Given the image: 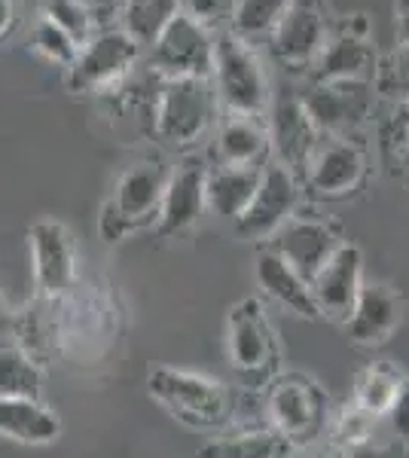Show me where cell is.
<instances>
[{"label":"cell","mask_w":409,"mask_h":458,"mask_svg":"<svg viewBox=\"0 0 409 458\" xmlns=\"http://www.w3.org/2000/svg\"><path fill=\"white\" fill-rule=\"evenodd\" d=\"M147 391L171 419L196 431H220L229 422V394L220 382L202 373L177 370V367H153L147 376Z\"/></svg>","instance_id":"obj_1"},{"label":"cell","mask_w":409,"mask_h":458,"mask_svg":"<svg viewBox=\"0 0 409 458\" xmlns=\"http://www.w3.org/2000/svg\"><path fill=\"white\" fill-rule=\"evenodd\" d=\"M168 168L162 162H138L120 174L114 196L98 211V235L107 245H120L138 229L153 226L166 193Z\"/></svg>","instance_id":"obj_2"},{"label":"cell","mask_w":409,"mask_h":458,"mask_svg":"<svg viewBox=\"0 0 409 458\" xmlns=\"http://www.w3.org/2000/svg\"><path fill=\"white\" fill-rule=\"evenodd\" d=\"M223 107L233 116H260L269 105V77L248 40L233 31L214 37V71Z\"/></svg>","instance_id":"obj_3"},{"label":"cell","mask_w":409,"mask_h":458,"mask_svg":"<svg viewBox=\"0 0 409 458\" xmlns=\"http://www.w3.org/2000/svg\"><path fill=\"white\" fill-rule=\"evenodd\" d=\"M266 410L272 419V431L294 446H315L324 431L327 397L311 379L300 373H285L269 379Z\"/></svg>","instance_id":"obj_4"},{"label":"cell","mask_w":409,"mask_h":458,"mask_svg":"<svg viewBox=\"0 0 409 458\" xmlns=\"http://www.w3.org/2000/svg\"><path fill=\"white\" fill-rule=\"evenodd\" d=\"M214 120L211 80H162L153 105V131L166 144H196Z\"/></svg>","instance_id":"obj_5"},{"label":"cell","mask_w":409,"mask_h":458,"mask_svg":"<svg viewBox=\"0 0 409 458\" xmlns=\"http://www.w3.org/2000/svg\"><path fill=\"white\" fill-rule=\"evenodd\" d=\"M141 62V47L129 34L114 31L92 34L80 47L71 68H64V89L80 92H107V89L125 83Z\"/></svg>","instance_id":"obj_6"},{"label":"cell","mask_w":409,"mask_h":458,"mask_svg":"<svg viewBox=\"0 0 409 458\" xmlns=\"http://www.w3.org/2000/svg\"><path fill=\"white\" fill-rule=\"evenodd\" d=\"M226 354L248 382H269L278 367V343L257 297H244L226 315Z\"/></svg>","instance_id":"obj_7"},{"label":"cell","mask_w":409,"mask_h":458,"mask_svg":"<svg viewBox=\"0 0 409 458\" xmlns=\"http://www.w3.org/2000/svg\"><path fill=\"white\" fill-rule=\"evenodd\" d=\"M150 71L162 80H211L214 34L177 13L153 40Z\"/></svg>","instance_id":"obj_8"},{"label":"cell","mask_w":409,"mask_h":458,"mask_svg":"<svg viewBox=\"0 0 409 458\" xmlns=\"http://www.w3.org/2000/svg\"><path fill=\"white\" fill-rule=\"evenodd\" d=\"M309 120L321 135H342L361 129L373 116L376 89L373 80H337V83H311L306 95H300Z\"/></svg>","instance_id":"obj_9"},{"label":"cell","mask_w":409,"mask_h":458,"mask_svg":"<svg viewBox=\"0 0 409 458\" xmlns=\"http://www.w3.org/2000/svg\"><path fill=\"white\" fill-rule=\"evenodd\" d=\"M376 49L370 43V21L363 13L345 19L311 62V83H337V80H370L376 71Z\"/></svg>","instance_id":"obj_10"},{"label":"cell","mask_w":409,"mask_h":458,"mask_svg":"<svg viewBox=\"0 0 409 458\" xmlns=\"http://www.w3.org/2000/svg\"><path fill=\"white\" fill-rule=\"evenodd\" d=\"M34 291L43 300H62L77 284V248L62 220H37L28 229Z\"/></svg>","instance_id":"obj_11"},{"label":"cell","mask_w":409,"mask_h":458,"mask_svg":"<svg viewBox=\"0 0 409 458\" xmlns=\"http://www.w3.org/2000/svg\"><path fill=\"white\" fill-rule=\"evenodd\" d=\"M300 202V181L281 162H269L260 172L257 193L248 202V208L235 220V233L244 239H269L285 220L294 214Z\"/></svg>","instance_id":"obj_12"},{"label":"cell","mask_w":409,"mask_h":458,"mask_svg":"<svg viewBox=\"0 0 409 458\" xmlns=\"http://www.w3.org/2000/svg\"><path fill=\"white\" fill-rule=\"evenodd\" d=\"M272 53L285 68H311L327 40V16L321 0H290L285 16L269 31Z\"/></svg>","instance_id":"obj_13"},{"label":"cell","mask_w":409,"mask_h":458,"mask_svg":"<svg viewBox=\"0 0 409 458\" xmlns=\"http://www.w3.org/2000/svg\"><path fill=\"white\" fill-rule=\"evenodd\" d=\"M363 174H367V157L358 144L345 138H321L302 172V183L318 199H342L361 187Z\"/></svg>","instance_id":"obj_14"},{"label":"cell","mask_w":409,"mask_h":458,"mask_svg":"<svg viewBox=\"0 0 409 458\" xmlns=\"http://www.w3.org/2000/svg\"><path fill=\"white\" fill-rule=\"evenodd\" d=\"M339 245L342 239L337 229L315 217H287L269 235V250H275L281 260L294 266L302 282L309 284Z\"/></svg>","instance_id":"obj_15"},{"label":"cell","mask_w":409,"mask_h":458,"mask_svg":"<svg viewBox=\"0 0 409 458\" xmlns=\"http://www.w3.org/2000/svg\"><path fill=\"white\" fill-rule=\"evenodd\" d=\"M361 276H363L361 248L342 242L309 284L318 312L324 318H333V321L345 324V318L352 315V306H354V300H358V291L363 284Z\"/></svg>","instance_id":"obj_16"},{"label":"cell","mask_w":409,"mask_h":458,"mask_svg":"<svg viewBox=\"0 0 409 458\" xmlns=\"http://www.w3.org/2000/svg\"><path fill=\"white\" fill-rule=\"evenodd\" d=\"M205 172L208 168L199 159H187L168 172L166 193H162L159 214H156V235L175 239L202 217L205 211Z\"/></svg>","instance_id":"obj_17"},{"label":"cell","mask_w":409,"mask_h":458,"mask_svg":"<svg viewBox=\"0 0 409 458\" xmlns=\"http://www.w3.org/2000/svg\"><path fill=\"white\" fill-rule=\"evenodd\" d=\"M321 131L315 129V123L309 120L306 107L296 95H285L278 98V105L272 110V144L278 153V162L290 168L294 174L306 172L311 153L321 144Z\"/></svg>","instance_id":"obj_18"},{"label":"cell","mask_w":409,"mask_h":458,"mask_svg":"<svg viewBox=\"0 0 409 458\" xmlns=\"http://www.w3.org/2000/svg\"><path fill=\"white\" fill-rule=\"evenodd\" d=\"M13 336L21 352L37 367H47L62 354V321H58V300H43L34 293V300L25 302V309H16V327Z\"/></svg>","instance_id":"obj_19"},{"label":"cell","mask_w":409,"mask_h":458,"mask_svg":"<svg viewBox=\"0 0 409 458\" xmlns=\"http://www.w3.org/2000/svg\"><path fill=\"white\" fill-rule=\"evenodd\" d=\"M400 324V297L385 284H361L352 315L345 318L348 336L358 345L385 343Z\"/></svg>","instance_id":"obj_20"},{"label":"cell","mask_w":409,"mask_h":458,"mask_svg":"<svg viewBox=\"0 0 409 458\" xmlns=\"http://www.w3.org/2000/svg\"><path fill=\"white\" fill-rule=\"evenodd\" d=\"M0 437L21 446H49L62 437V419L43 401L0 397Z\"/></svg>","instance_id":"obj_21"},{"label":"cell","mask_w":409,"mask_h":458,"mask_svg":"<svg viewBox=\"0 0 409 458\" xmlns=\"http://www.w3.org/2000/svg\"><path fill=\"white\" fill-rule=\"evenodd\" d=\"M254 276H257V284L263 287L266 297L278 302L281 309H287V312H294L300 318H309V321L321 318V312H318V306H315V297H311L309 282H302L300 272H296L290 263L281 260L275 250H269V248L260 250Z\"/></svg>","instance_id":"obj_22"},{"label":"cell","mask_w":409,"mask_h":458,"mask_svg":"<svg viewBox=\"0 0 409 458\" xmlns=\"http://www.w3.org/2000/svg\"><path fill=\"white\" fill-rule=\"evenodd\" d=\"M260 172L263 165H217L205 172V208L235 224L257 193Z\"/></svg>","instance_id":"obj_23"},{"label":"cell","mask_w":409,"mask_h":458,"mask_svg":"<svg viewBox=\"0 0 409 458\" xmlns=\"http://www.w3.org/2000/svg\"><path fill=\"white\" fill-rule=\"evenodd\" d=\"M269 150V135L257 116H233L220 129L217 157L220 165H260Z\"/></svg>","instance_id":"obj_24"},{"label":"cell","mask_w":409,"mask_h":458,"mask_svg":"<svg viewBox=\"0 0 409 458\" xmlns=\"http://www.w3.org/2000/svg\"><path fill=\"white\" fill-rule=\"evenodd\" d=\"M177 0H123V28L141 49L153 47V40L177 16Z\"/></svg>","instance_id":"obj_25"},{"label":"cell","mask_w":409,"mask_h":458,"mask_svg":"<svg viewBox=\"0 0 409 458\" xmlns=\"http://www.w3.org/2000/svg\"><path fill=\"white\" fill-rule=\"evenodd\" d=\"M379 153H382L385 172L409 187V101L394 105L379 125Z\"/></svg>","instance_id":"obj_26"},{"label":"cell","mask_w":409,"mask_h":458,"mask_svg":"<svg viewBox=\"0 0 409 458\" xmlns=\"http://www.w3.org/2000/svg\"><path fill=\"white\" fill-rule=\"evenodd\" d=\"M400 386H404V376L394 370L391 364H385V360L370 364L367 370H361L358 382H354V406H361L373 419L385 416L391 410Z\"/></svg>","instance_id":"obj_27"},{"label":"cell","mask_w":409,"mask_h":458,"mask_svg":"<svg viewBox=\"0 0 409 458\" xmlns=\"http://www.w3.org/2000/svg\"><path fill=\"white\" fill-rule=\"evenodd\" d=\"M43 394V367H37L19 345H0V397H31Z\"/></svg>","instance_id":"obj_28"},{"label":"cell","mask_w":409,"mask_h":458,"mask_svg":"<svg viewBox=\"0 0 409 458\" xmlns=\"http://www.w3.org/2000/svg\"><path fill=\"white\" fill-rule=\"evenodd\" d=\"M285 440L275 431H242L233 437H214L199 449V458H278Z\"/></svg>","instance_id":"obj_29"},{"label":"cell","mask_w":409,"mask_h":458,"mask_svg":"<svg viewBox=\"0 0 409 458\" xmlns=\"http://www.w3.org/2000/svg\"><path fill=\"white\" fill-rule=\"evenodd\" d=\"M290 6V0H235L233 10V34L242 40L251 37L269 34L275 28V21L285 16V10Z\"/></svg>","instance_id":"obj_30"},{"label":"cell","mask_w":409,"mask_h":458,"mask_svg":"<svg viewBox=\"0 0 409 458\" xmlns=\"http://www.w3.org/2000/svg\"><path fill=\"white\" fill-rule=\"evenodd\" d=\"M373 89L385 98H394L397 105L409 101V43H397L388 55L376 62Z\"/></svg>","instance_id":"obj_31"},{"label":"cell","mask_w":409,"mask_h":458,"mask_svg":"<svg viewBox=\"0 0 409 458\" xmlns=\"http://www.w3.org/2000/svg\"><path fill=\"white\" fill-rule=\"evenodd\" d=\"M43 19H49L55 28H62L77 47L92 37V13L83 0H43Z\"/></svg>","instance_id":"obj_32"},{"label":"cell","mask_w":409,"mask_h":458,"mask_svg":"<svg viewBox=\"0 0 409 458\" xmlns=\"http://www.w3.org/2000/svg\"><path fill=\"white\" fill-rule=\"evenodd\" d=\"M31 49L40 58H47L49 64H62V68H71L73 58H77L80 47L71 40L62 28H55L49 19H37L31 28Z\"/></svg>","instance_id":"obj_33"},{"label":"cell","mask_w":409,"mask_h":458,"mask_svg":"<svg viewBox=\"0 0 409 458\" xmlns=\"http://www.w3.org/2000/svg\"><path fill=\"white\" fill-rule=\"evenodd\" d=\"M177 10H181V16L196 21V25L214 31L223 21L233 19L235 0H177Z\"/></svg>","instance_id":"obj_34"},{"label":"cell","mask_w":409,"mask_h":458,"mask_svg":"<svg viewBox=\"0 0 409 458\" xmlns=\"http://www.w3.org/2000/svg\"><path fill=\"white\" fill-rule=\"evenodd\" d=\"M373 422L376 419L370 416V412H363L361 406L352 403L337 416L333 434H337V440L342 443V446H361V443H367L370 434H373Z\"/></svg>","instance_id":"obj_35"},{"label":"cell","mask_w":409,"mask_h":458,"mask_svg":"<svg viewBox=\"0 0 409 458\" xmlns=\"http://www.w3.org/2000/svg\"><path fill=\"white\" fill-rule=\"evenodd\" d=\"M385 416L391 419L394 434H397V437L409 446V379H404V386H400L397 397H394L391 410L385 412Z\"/></svg>","instance_id":"obj_36"},{"label":"cell","mask_w":409,"mask_h":458,"mask_svg":"<svg viewBox=\"0 0 409 458\" xmlns=\"http://www.w3.org/2000/svg\"><path fill=\"white\" fill-rule=\"evenodd\" d=\"M19 21V0H0V43L13 34Z\"/></svg>","instance_id":"obj_37"},{"label":"cell","mask_w":409,"mask_h":458,"mask_svg":"<svg viewBox=\"0 0 409 458\" xmlns=\"http://www.w3.org/2000/svg\"><path fill=\"white\" fill-rule=\"evenodd\" d=\"M13 327H16V309H13V302L0 293V343L13 336Z\"/></svg>","instance_id":"obj_38"},{"label":"cell","mask_w":409,"mask_h":458,"mask_svg":"<svg viewBox=\"0 0 409 458\" xmlns=\"http://www.w3.org/2000/svg\"><path fill=\"white\" fill-rule=\"evenodd\" d=\"M394 25H397V40L400 43H409V0H397Z\"/></svg>","instance_id":"obj_39"},{"label":"cell","mask_w":409,"mask_h":458,"mask_svg":"<svg viewBox=\"0 0 409 458\" xmlns=\"http://www.w3.org/2000/svg\"><path fill=\"white\" fill-rule=\"evenodd\" d=\"M83 4L89 6V13L95 16V13H110L116 4H123V0H83Z\"/></svg>","instance_id":"obj_40"},{"label":"cell","mask_w":409,"mask_h":458,"mask_svg":"<svg viewBox=\"0 0 409 458\" xmlns=\"http://www.w3.org/2000/svg\"><path fill=\"white\" fill-rule=\"evenodd\" d=\"M296 458H342L339 453H333V449H321V446H306Z\"/></svg>","instance_id":"obj_41"}]
</instances>
